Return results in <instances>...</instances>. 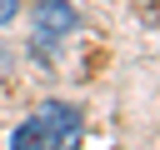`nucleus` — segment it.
<instances>
[{"instance_id": "1", "label": "nucleus", "mask_w": 160, "mask_h": 150, "mask_svg": "<svg viewBox=\"0 0 160 150\" xmlns=\"http://www.w3.org/2000/svg\"><path fill=\"white\" fill-rule=\"evenodd\" d=\"M30 120H35L40 140H45L50 150H75V145H80V110H75V105H65V100H45Z\"/></svg>"}, {"instance_id": "2", "label": "nucleus", "mask_w": 160, "mask_h": 150, "mask_svg": "<svg viewBox=\"0 0 160 150\" xmlns=\"http://www.w3.org/2000/svg\"><path fill=\"white\" fill-rule=\"evenodd\" d=\"M70 30H75V5L70 0H40L35 5V30H30L35 55H50V45H60Z\"/></svg>"}, {"instance_id": "3", "label": "nucleus", "mask_w": 160, "mask_h": 150, "mask_svg": "<svg viewBox=\"0 0 160 150\" xmlns=\"http://www.w3.org/2000/svg\"><path fill=\"white\" fill-rule=\"evenodd\" d=\"M10 150H50L45 140H40V130H35V120H25L15 135H10Z\"/></svg>"}, {"instance_id": "4", "label": "nucleus", "mask_w": 160, "mask_h": 150, "mask_svg": "<svg viewBox=\"0 0 160 150\" xmlns=\"http://www.w3.org/2000/svg\"><path fill=\"white\" fill-rule=\"evenodd\" d=\"M15 10H20V0H0V25H10V20H15Z\"/></svg>"}]
</instances>
